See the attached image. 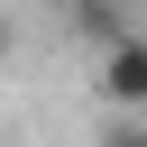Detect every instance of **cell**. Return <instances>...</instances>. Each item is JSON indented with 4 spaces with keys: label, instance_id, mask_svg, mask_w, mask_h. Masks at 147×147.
Instances as JSON below:
<instances>
[{
    "label": "cell",
    "instance_id": "cell-3",
    "mask_svg": "<svg viewBox=\"0 0 147 147\" xmlns=\"http://www.w3.org/2000/svg\"><path fill=\"white\" fill-rule=\"evenodd\" d=\"M101 147H147V110H110L101 119Z\"/></svg>",
    "mask_w": 147,
    "mask_h": 147
},
{
    "label": "cell",
    "instance_id": "cell-4",
    "mask_svg": "<svg viewBox=\"0 0 147 147\" xmlns=\"http://www.w3.org/2000/svg\"><path fill=\"white\" fill-rule=\"evenodd\" d=\"M9 46H18V28H9V9H0V64H9Z\"/></svg>",
    "mask_w": 147,
    "mask_h": 147
},
{
    "label": "cell",
    "instance_id": "cell-1",
    "mask_svg": "<svg viewBox=\"0 0 147 147\" xmlns=\"http://www.w3.org/2000/svg\"><path fill=\"white\" fill-rule=\"evenodd\" d=\"M101 101L110 110H147V28H129V37H110L101 46Z\"/></svg>",
    "mask_w": 147,
    "mask_h": 147
},
{
    "label": "cell",
    "instance_id": "cell-2",
    "mask_svg": "<svg viewBox=\"0 0 147 147\" xmlns=\"http://www.w3.org/2000/svg\"><path fill=\"white\" fill-rule=\"evenodd\" d=\"M74 18H83V37H92V46L129 37V0H74Z\"/></svg>",
    "mask_w": 147,
    "mask_h": 147
}]
</instances>
